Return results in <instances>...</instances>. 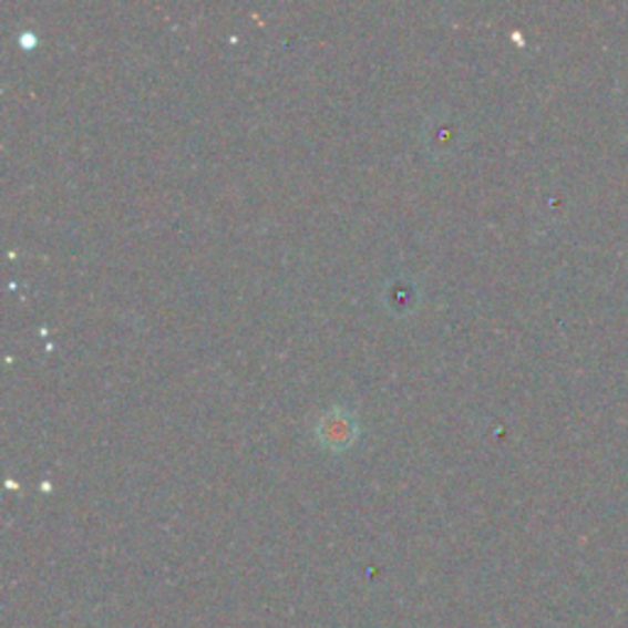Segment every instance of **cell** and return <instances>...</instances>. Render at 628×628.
Listing matches in <instances>:
<instances>
[{
    "label": "cell",
    "mask_w": 628,
    "mask_h": 628,
    "mask_svg": "<svg viewBox=\"0 0 628 628\" xmlns=\"http://www.w3.org/2000/svg\"><path fill=\"white\" fill-rule=\"evenodd\" d=\"M319 437H322V442L329 444L332 450H341L357 437V428L351 425L349 418L339 413H329L322 422H319Z\"/></svg>",
    "instance_id": "6da1fadb"
}]
</instances>
